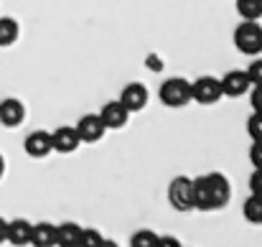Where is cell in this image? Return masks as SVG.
<instances>
[{"label": "cell", "mask_w": 262, "mask_h": 247, "mask_svg": "<svg viewBox=\"0 0 262 247\" xmlns=\"http://www.w3.org/2000/svg\"><path fill=\"white\" fill-rule=\"evenodd\" d=\"M102 240H104V235L97 227H82V235H79L77 247H99Z\"/></svg>", "instance_id": "19"}, {"label": "cell", "mask_w": 262, "mask_h": 247, "mask_svg": "<svg viewBox=\"0 0 262 247\" xmlns=\"http://www.w3.org/2000/svg\"><path fill=\"white\" fill-rule=\"evenodd\" d=\"M158 245V235L153 230H138L130 237V247H156Z\"/></svg>", "instance_id": "20"}, {"label": "cell", "mask_w": 262, "mask_h": 247, "mask_svg": "<svg viewBox=\"0 0 262 247\" xmlns=\"http://www.w3.org/2000/svg\"><path fill=\"white\" fill-rule=\"evenodd\" d=\"M219 82H222V94L224 97H232V99L245 97L252 89V82H250V77H247L245 69H229Z\"/></svg>", "instance_id": "7"}, {"label": "cell", "mask_w": 262, "mask_h": 247, "mask_svg": "<svg viewBox=\"0 0 262 247\" xmlns=\"http://www.w3.org/2000/svg\"><path fill=\"white\" fill-rule=\"evenodd\" d=\"M234 49L245 56H260L262 54V23L260 20H242L234 28Z\"/></svg>", "instance_id": "2"}, {"label": "cell", "mask_w": 262, "mask_h": 247, "mask_svg": "<svg viewBox=\"0 0 262 247\" xmlns=\"http://www.w3.org/2000/svg\"><path fill=\"white\" fill-rule=\"evenodd\" d=\"M158 97L166 107H186L191 102V82L186 77H168L161 84Z\"/></svg>", "instance_id": "4"}, {"label": "cell", "mask_w": 262, "mask_h": 247, "mask_svg": "<svg viewBox=\"0 0 262 247\" xmlns=\"http://www.w3.org/2000/svg\"><path fill=\"white\" fill-rule=\"evenodd\" d=\"M23 151H26V156L33 158V161H41V158L51 156V153H54L51 133H49V130H33V133H28L26 140H23Z\"/></svg>", "instance_id": "6"}, {"label": "cell", "mask_w": 262, "mask_h": 247, "mask_svg": "<svg viewBox=\"0 0 262 247\" xmlns=\"http://www.w3.org/2000/svg\"><path fill=\"white\" fill-rule=\"evenodd\" d=\"M250 194L262 196V168H252L250 173Z\"/></svg>", "instance_id": "24"}, {"label": "cell", "mask_w": 262, "mask_h": 247, "mask_svg": "<svg viewBox=\"0 0 262 247\" xmlns=\"http://www.w3.org/2000/svg\"><path fill=\"white\" fill-rule=\"evenodd\" d=\"M242 214H245V219H247L250 224L262 227V196L250 194V196L245 199V204H242Z\"/></svg>", "instance_id": "17"}, {"label": "cell", "mask_w": 262, "mask_h": 247, "mask_svg": "<svg viewBox=\"0 0 262 247\" xmlns=\"http://www.w3.org/2000/svg\"><path fill=\"white\" fill-rule=\"evenodd\" d=\"M232 201V183L224 173L211 171L193 178V209L219 212Z\"/></svg>", "instance_id": "1"}, {"label": "cell", "mask_w": 262, "mask_h": 247, "mask_svg": "<svg viewBox=\"0 0 262 247\" xmlns=\"http://www.w3.org/2000/svg\"><path fill=\"white\" fill-rule=\"evenodd\" d=\"M74 128H77L82 143H99V140L104 138V133H107V128H104L99 112H87V115H82V117L77 120Z\"/></svg>", "instance_id": "8"}, {"label": "cell", "mask_w": 262, "mask_h": 247, "mask_svg": "<svg viewBox=\"0 0 262 247\" xmlns=\"http://www.w3.org/2000/svg\"><path fill=\"white\" fill-rule=\"evenodd\" d=\"M74 247H77V245H74Z\"/></svg>", "instance_id": "30"}, {"label": "cell", "mask_w": 262, "mask_h": 247, "mask_svg": "<svg viewBox=\"0 0 262 247\" xmlns=\"http://www.w3.org/2000/svg\"><path fill=\"white\" fill-rule=\"evenodd\" d=\"M51 143H54V151L56 153L69 156V153H74L82 146V138H79V133H77L74 125H59L56 130H51Z\"/></svg>", "instance_id": "9"}, {"label": "cell", "mask_w": 262, "mask_h": 247, "mask_svg": "<svg viewBox=\"0 0 262 247\" xmlns=\"http://www.w3.org/2000/svg\"><path fill=\"white\" fill-rule=\"evenodd\" d=\"M245 72H247V77H250L252 84H262V54L260 56H252V61H250V67Z\"/></svg>", "instance_id": "22"}, {"label": "cell", "mask_w": 262, "mask_h": 247, "mask_svg": "<svg viewBox=\"0 0 262 247\" xmlns=\"http://www.w3.org/2000/svg\"><path fill=\"white\" fill-rule=\"evenodd\" d=\"M148 99H150V92H148V87L140 82H130L122 87V92H120V102L130 110V112H140V110H145L148 107Z\"/></svg>", "instance_id": "10"}, {"label": "cell", "mask_w": 262, "mask_h": 247, "mask_svg": "<svg viewBox=\"0 0 262 247\" xmlns=\"http://www.w3.org/2000/svg\"><path fill=\"white\" fill-rule=\"evenodd\" d=\"M31 232H33V222L18 217V219H8V237L5 242L13 247H28L31 245Z\"/></svg>", "instance_id": "13"}, {"label": "cell", "mask_w": 262, "mask_h": 247, "mask_svg": "<svg viewBox=\"0 0 262 247\" xmlns=\"http://www.w3.org/2000/svg\"><path fill=\"white\" fill-rule=\"evenodd\" d=\"M31 247H56V224L36 222L31 232Z\"/></svg>", "instance_id": "14"}, {"label": "cell", "mask_w": 262, "mask_h": 247, "mask_svg": "<svg viewBox=\"0 0 262 247\" xmlns=\"http://www.w3.org/2000/svg\"><path fill=\"white\" fill-rule=\"evenodd\" d=\"M130 115H133V112H130L120 99H112V102H107V105L99 110V117H102V122H104L107 130H122V128L127 125Z\"/></svg>", "instance_id": "11"}, {"label": "cell", "mask_w": 262, "mask_h": 247, "mask_svg": "<svg viewBox=\"0 0 262 247\" xmlns=\"http://www.w3.org/2000/svg\"><path fill=\"white\" fill-rule=\"evenodd\" d=\"M242 20H262V0H234Z\"/></svg>", "instance_id": "18"}, {"label": "cell", "mask_w": 262, "mask_h": 247, "mask_svg": "<svg viewBox=\"0 0 262 247\" xmlns=\"http://www.w3.org/2000/svg\"><path fill=\"white\" fill-rule=\"evenodd\" d=\"M247 135L252 140H262V112H255L247 117Z\"/></svg>", "instance_id": "21"}, {"label": "cell", "mask_w": 262, "mask_h": 247, "mask_svg": "<svg viewBox=\"0 0 262 247\" xmlns=\"http://www.w3.org/2000/svg\"><path fill=\"white\" fill-rule=\"evenodd\" d=\"M224 94H222V82L211 74H204V77H196L191 82V102H199V105H214L219 102Z\"/></svg>", "instance_id": "5"}, {"label": "cell", "mask_w": 262, "mask_h": 247, "mask_svg": "<svg viewBox=\"0 0 262 247\" xmlns=\"http://www.w3.org/2000/svg\"><path fill=\"white\" fill-rule=\"evenodd\" d=\"M156 247H183V242L173 235H158V245Z\"/></svg>", "instance_id": "26"}, {"label": "cell", "mask_w": 262, "mask_h": 247, "mask_svg": "<svg viewBox=\"0 0 262 247\" xmlns=\"http://www.w3.org/2000/svg\"><path fill=\"white\" fill-rule=\"evenodd\" d=\"M168 204L181 214L193 212V178L191 176L181 173V176L171 178V183H168Z\"/></svg>", "instance_id": "3"}, {"label": "cell", "mask_w": 262, "mask_h": 247, "mask_svg": "<svg viewBox=\"0 0 262 247\" xmlns=\"http://www.w3.org/2000/svg\"><path fill=\"white\" fill-rule=\"evenodd\" d=\"M5 237H8V219L0 217V245L5 242Z\"/></svg>", "instance_id": "27"}, {"label": "cell", "mask_w": 262, "mask_h": 247, "mask_svg": "<svg viewBox=\"0 0 262 247\" xmlns=\"http://www.w3.org/2000/svg\"><path fill=\"white\" fill-rule=\"evenodd\" d=\"M99 247H120V245H117L115 240H110V237H104V240H102V245H99Z\"/></svg>", "instance_id": "28"}, {"label": "cell", "mask_w": 262, "mask_h": 247, "mask_svg": "<svg viewBox=\"0 0 262 247\" xmlns=\"http://www.w3.org/2000/svg\"><path fill=\"white\" fill-rule=\"evenodd\" d=\"M82 227L77 222H61L56 224V247H74L79 242Z\"/></svg>", "instance_id": "15"}, {"label": "cell", "mask_w": 262, "mask_h": 247, "mask_svg": "<svg viewBox=\"0 0 262 247\" xmlns=\"http://www.w3.org/2000/svg\"><path fill=\"white\" fill-rule=\"evenodd\" d=\"M18 36H20L18 20L10 18V15H0V46H3V49H5V46H13V44L18 41Z\"/></svg>", "instance_id": "16"}, {"label": "cell", "mask_w": 262, "mask_h": 247, "mask_svg": "<svg viewBox=\"0 0 262 247\" xmlns=\"http://www.w3.org/2000/svg\"><path fill=\"white\" fill-rule=\"evenodd\" d=\"M250 163H252V168H262V140H252V146H250Z\"/></svg>", "instance_id": "23"}, {"label": "cell", "mask_w": 262, "mask_h": 247, "mask_svg": "<svg viewBox=\"0 0 262 247\" xmlns=\"http://www.w3.org/2000/svg\"><path fill=\"white\" fill-rule=\"evenodd\" d=\"M26 120V105L18 97L0 99V125L3 128H18Z\"/></svg>", "instance_id": "12"}, {"label": "cell", "mask_w": 262, "mask_h": 247, "mask_svg": "<svg viewBox=\"0 0 262 247\" xmlns=\"http://www.w3.org/2000/svg\"><path fill=\"white\" fill-rule=\"evenodd\" d=\"M250 105L255 112H262V84H252L250 89Z\"/></svg>", "instance_id": "25"}, {"label": "cell", "mask_w": 262, "mask_h": 247, "mask_svg": "<svg viewBox=\"0 0 262 247\" xmlns=\"http://www.w3.org/2000/svg\"><path fill=\"white\" fill-rule=\"evenodd\" d=\"M3 176H5V156L0 153V178H3Z\"/></svg>", "instance_id": "29"}]
</instances>
